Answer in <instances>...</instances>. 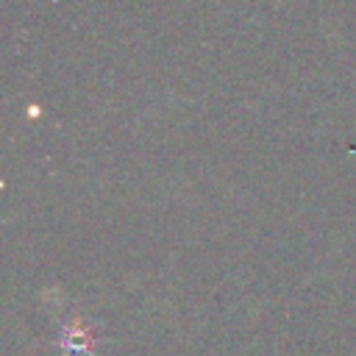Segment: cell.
Returning <instances> with one entry per match:
<instances>
[{"label":"cell","instance_id":"6da1fadb","mask_svg":"<svg viewBox=\"0 0 356 356\" xmlns=\"http://www.w3.org/2000/svg\"><path fill=\"white\" fill-rule=\"evenodd\" d=\"M89 348H92V334L86 328L70 325L67 334H64V350L70 356H78V353H89Z\"/></svg>","mask_w":356,"mask_h":356}]
</instances>
